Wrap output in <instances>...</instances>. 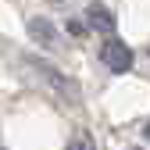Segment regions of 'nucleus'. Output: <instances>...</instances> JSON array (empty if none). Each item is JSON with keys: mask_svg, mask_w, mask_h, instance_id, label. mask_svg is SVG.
Returning a JSON list of instances; mask_svg holds the SVG:
<instances>
[{"mask_svg": "<svg viewBox=\"0 0 150 150\" xmlns=\"http://www.w3.org/2000/svg\"><path fill=\"white\" fill-rule=\"evenodd\" d=\"M25 64H29L36 75H40V79H43V82H47L54 93H57L64 104H75V100H79V86H75L68 75H61V71L54 68L50 61H43V57H32V54H29V57H25Z\"/></svg>", "mask_w": 150, "mask_h": 150, "instance_id": "1", "label": "nucleus"}, {"mask_svg": "<svg viewBox=\"0 0 150 150\" xmlns=\"http://www.w3.org/2000/svg\"><path fill=\"white\" fill-rule=\"evenodd\" d=\"M25 32H29V40H32V43H40L43 50H61V47H64L61 29L54 25L50 18H43V14L29 18V22H25Z\"/></svg>", "mask_w": 150, "mask_h": 150, "instance_id": "2", "label": "nucleus"}, {"mask_svg": "<svg viewBox=\"0 0 150 150\" xmlns=\"http://www.w3.org/2000/svg\"><path fill=\"white\" fill-rule=\"evenodd\" d=\"M100 61L107 71H115V75H125L129 68H132V50H129L118 36H107V43L100 47Z\"/></svg>", "mask_w": 150, "mask_h": 150, "instance_id": "3", "label": "nucleus"}, {"mask_svg": "<svg viewBox=\"0 0 150 150\" xmlns=\"http://www.w3.org/2000/svg\"><path fill=\"white\" fill-rule=\"evenodd\" d=\"M86 25L100 29L104 36H111V32H115V14H111L107 7H100V4H93V7L86 11Z\"/></svg>", "mask_w": 150, "mask_h": 150, "instance_id": "4", "label": "nucleus"}, {"mask_svg": "<svg viewBox=\"0 0 150 150\" xmlns=\"http://www.w3.org/2000/svg\"><path fill=\"white\" fill-rule=\"evenodd\" d=\"M68 150H97V143H93L89 132H75V136L68 139Z\"/></svg>", "mask_w": 150, "mask_h": 150, "instance_id": "5", "label": "nucleus"}, {"mask_svg": "<svg viewBox=\"0 0 150 150\" xmlns=\"http://www.w3.org/2000/svg\"><path fill=\"white\" fill-rule=\"evenodd\" d=\"M143 136H146V143H150V122H146V129H143Z\"/></svg>", "mask_w": 150, "mask_h": 150, "instance_id": "6", "label": "nucleus"}]
</instances>
